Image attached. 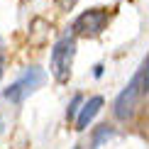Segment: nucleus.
<instances>
[{
	"label": "nucleus",
	"instance_id": "423d86ee",
	"mask_svg": "<svg viewBox=\"0 0 149 149\" xmlns=\"http://www.w3.org/2000/svg\"><path fill=\"white\" fill-rule=\"evenodd\" d=\"M115 137V130L110 127V125H98L95 127V132H93V142H91V147L93 149H100L108 139H113Z\"/></svg>",
	"mask_w": 149,
	"mask_h": 149
},
{
	"label": "nucleus",
	"instance_id": "20e7f679",
	"mask_svg": "<svg viewBox=\"0 0 149 149\" xmlns=\"http://www.w3.org/2000/svg\"><path fill=\"white\" fill-rule=\"evenodd\" d=\"M110 22V12L105 8H93V10H86L73 20L71 29L76 37H98L105 29V24Z\"/></svg>",
	"mask_w": 149,
	"mask_h": 149
},
{
	"label": "nucleus",
	"instance_id": "1a4fd4ad",
	"mask_svg": "<svg viewBox=\"0 0 149 149\" xmlns=\"http://www.w3.org/2000/svg\"><path fill=\"white\" fill-rule=\"evenodd\" d=\"M76 149H78V147H76Z\"/></svg>",
	"mask_w": 149,
	"mask_h": 149
},
{
	"label": "nucleus",
	"instance_id": "39448f33",
	"mask_svg": "<svg viewBox=\"0 0 149 149\" xmlns=\"http://www.w3.org/2000/svg\"><path fill=\"white\" fill-rule=\"evenodd\" d=\"M103 105H105V100H103L100 95H93V98H88V100L83 103V108H81V113L76 117V130H78V132L88 130V125L93 122V117L103 110Z\"/></svg>",
	"mask_w": 149,
	"mask_h": 149
},
{
	"label": "nucleus",
	"instance_id": "7ed1b4c3",
	"mask_svg": "<svg viewBox=\"0 0 149 149\" xmlns=\"http://www.w3.org/2000/svg\"><path fill=\"white\" fill-rule=\"evenodd\" d=\"M42 83H44V71H42L39 66H29L15 83H10L8 88L3 91V98H8L10 103H22L24 98L32 91H37Z\"/></svg>",
	"mask_w": 149,
	"mask_h": 149
},
{
	"label": "nucleus",
	"instance_id": "0eeeda50",
	"mask_svg": "<svg viewBox=\"0 0 149 149\" xmlns=\"http://www.w3.org/2000/svg\"><path fill=\"white\" fill-rule=\"evenodd\" d=\"M83 95H81V93H78V95H73L71 98V103H69V108H66V120H76V117H78V113H81V108H83Z\"/></svg>",
	"mask_w": 149,
	"mask_h": 149
},
{
	"label": "nucleus",
	"instance_id": "6e6552de",
	"mask_svg": "<svg viewBox=\"0 0 149 149\" xmlns=\"http://www.w3.org/2000/svg\"><path fill=\"white\" fill-rule=\"evenodd\" d=\"M3 73H5V59H3V54H0V78H3Z\"/></svg>",
	"mask_w": 149,
	"mask_h": 149
},
{
	"label": "nucleus",
	"instance_id": "f257e3e1",
	"mask_svg": "<svg viewBox=\"0 0 149 149\" xmlns=\"http://www.w3.org/2000/svg\"><path fill=\"white\" fill-rule=\"evenodd\" d=\"M147 91H149V71H147V66L142 64L137 69V73L132 76V81L117 93V98L113 103V113H115L117 120H127V117H132L134 110H137L139 98L144 95Z\"/></svg>",
	"mask_w": 149,
	"mask_h": 149
},
{
	"label": "nucleus",
	"instance_id": "f03ea898",
	"mask_svg": "<svg viewBox=\"0 0 149 149\" xmlns=\"http://www.w3.org/2000/svg\"><path fill=\"white\" fill-rule=\"evenodd\" d=\"M73 56H76V37H64L59 39L52 49L49 56V71L59 83H66L71 76V66H73Z\"/></svg>",
	"mask_w": 149,
	"mask_h": 149
}]
</instances>
